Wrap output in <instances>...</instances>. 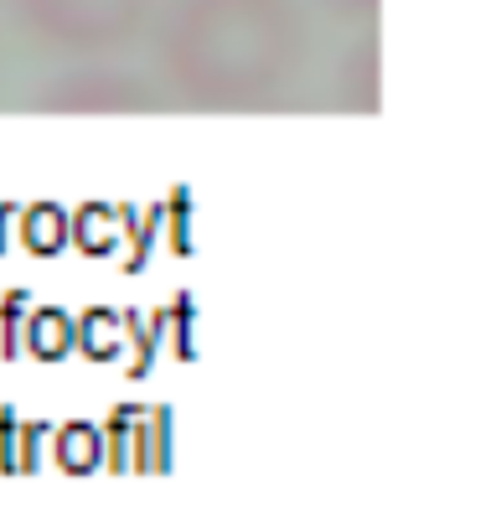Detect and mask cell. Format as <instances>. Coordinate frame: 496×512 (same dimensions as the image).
Returning a JSON list of instances; mask_svg holds the SVG:
<instances>
[{"instance_id": "1", "label": "cell", "mask_w": 496, "mask_h": 512, "mask_svg": "<svg viewBox=\"0 0 496 512\" xmlns=\"http://www.w3.org/2000/svg\"><path fill=\"white\" fill-rule=\"evenodd\" d=\"M305 63L295 0H171L161 16V73L186 104H269Z\"/></svg>"}, {"instance_id": "2", "label": "cell", "mask_w": 496, "mask_h": 512, "mask_svg": "<svg viewBox=\"0 0 496 512\" xmlns=\"http://www.w3.org/2000/svg\"><path fill=\"white\" fill-rule=\"evenodd\" d=\"M26 37L57 52H114L145 32L155 0H6Z\"/></svg>"}, {"instance_id": "3", "label": "cell", "mask_w": 496, "mask_h": 512, "mask_svg": "<svg viewBox=\"0 0 496 512\" xmlns=\"http://www.w3.org/2000/svg\"><path fill=\"white\" fill-rule=\"evenodd\" d=\"M37 104L42 109H62V114H114V109H150L155 94L130 73L83 68V73H62Z\"/></svg>"}, {"instance_id": "4", "label": "cell", "mask_w": 496, "mask_h": 512, "mask_svg": "<svg viewBox=\"0 0 496 512\" xmlns=\"http://www.w3.org/2000/svg\"><path fill=\"white\" fill-rule=\"evenodd\" d=\"M336 11H347V16H372L378 11V0H331Z\"/></svg>"}]
</instances>
